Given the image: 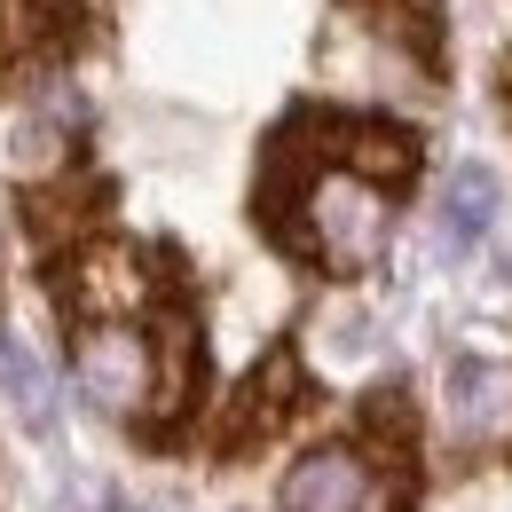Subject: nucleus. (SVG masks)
Segmentation results:
<instances>
[{
    "mask_svg": "<svg viewBox=\"0 0 512 512\" xmlns=\"http://www.w3.org/2000/svg\"><path fill=\"white\" fill-rule=\"evenodd\" d=\"M308 386H300V371H292V355H276V363H260L253 386L237 394V418H229V434H221V449H253L260 434H276L292 410L284 402H300Z\"/></svg>",
    "mask_w": 512,
    "mask_h": 512,
    "instance_id": "nucleus-4",
    "label": "nucleus"
},
{
    "mask_svg": "<svg viewBox=\"0 0 512 512\" xmlns=\"http://www.w3.org/2000/svg\"><path fill=\"white\" fill-rule=\"evenodd\" d=\"M276 512H410V434L371 418L292 465Z\"/></svg>",
    "mask_w": 512,
    "mask_h": 512,
    "instance_id": "nucleus-2",
    "label": "nucleus"
},
{
    "mask_svg": "<svg viewBox=\"0 0 512 512\" xmlns=\"http://www.w3.org/2000/svg\"><path fill=\"white\" fill-rule=\"evenodd\" d=\"M103 0H0V56L16 64H40V56H64L95 32Z\"/></svg>",
    "mask_w": 512,
    "mask_h": 512,
    "instance_id": "nucleus-3",
    "label": "nucleus"
},
{
    "mask_svg": "<svg viewBox=\"0 0 512 512\" xmlns=\"http://www.w3.org/2000/svg\"><path fill=\"white\" fill-rule=\"evenodd\" d=\"M481 221H489V174L465 166L449 182V237H481Z\"/></svg>",
    "mask_w": 512,
    "mask_h": 512,
    "instance_id": "nucleus-5",
    "label": "nucleus"
},
{
    "mask_svg": "<svg viewBox=\"0 0 512 512\" xmlns=\"http://www.w3.org/2000/svg\"><path fill=\"white\" fill-rule=\"evenodd\" d=\"M331 134H339L331 150H308L300 127H292L300 158L276 150V166H268V229L308 268L355 276L386 245L394 190L418 174V134L379 127V119H331Z\"/></svg>",
    "mask_w": 512,
    "mask_h": 512,
    "instance_id": "nucleus-1",
    "label": "nucleus"
}]
</instances>
